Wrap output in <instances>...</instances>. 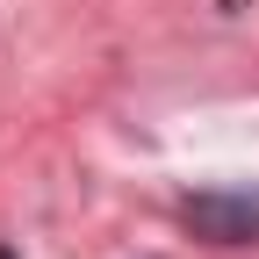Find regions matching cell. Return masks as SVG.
<instances>
[{
	"instance_id": "1",
	"label": "cell",
	"mask_w": 259,
	"mask_h": 259,
	"mask_svg": "<svg viewBox=\"0 0 259 259\" xmlns=\"http://www.w3.org/2000/svg\"><path fill=\"white\" fill-rule=\"evenodd\" d=\"M180 216L209 245H252L259 238V187H202L180 202Z\"/></svg>"
},
{
	"instance_id": "2",
	"label": "cell",
	"mask_w": 259,
	"mask_h": 259,
	"mask_svg": "<svg viewBox=\"0 0 259 259\" xmlns=\"http://www.w3.org/2000/svg\"><path fill=\"white\" fill-rule=\"evenodd\" d=\"M0 259H15V252H8V245H0Z\"/></svg>"
}]
</instances>
